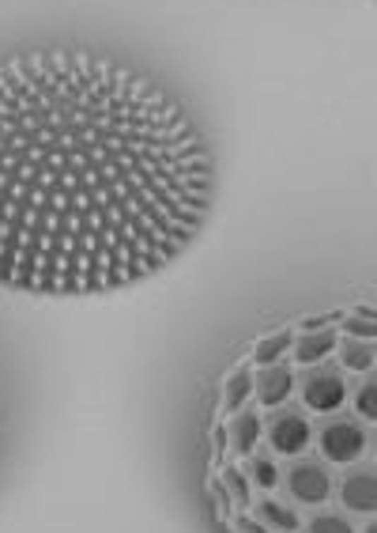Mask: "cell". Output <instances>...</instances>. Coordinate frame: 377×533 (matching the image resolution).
I'll list each match as a JSON object with an SVG mask.
<instances>
[{
	"mask_svg": "<svg viewBox=\"0 0 377 533\" xmlns=\"http://www.w3.org/2000/svg\"><path fill=\"white\" fill-rule=\"evenodd\" d=\"M212 201L193 122L83 49L0 61V284L106 291L162 269Z\"/></svg>",
	"mask_w": 377,
	"mask_h": 533,
	"instance_id": "cell-1",
	"label": "cell"
}]
</instances>
